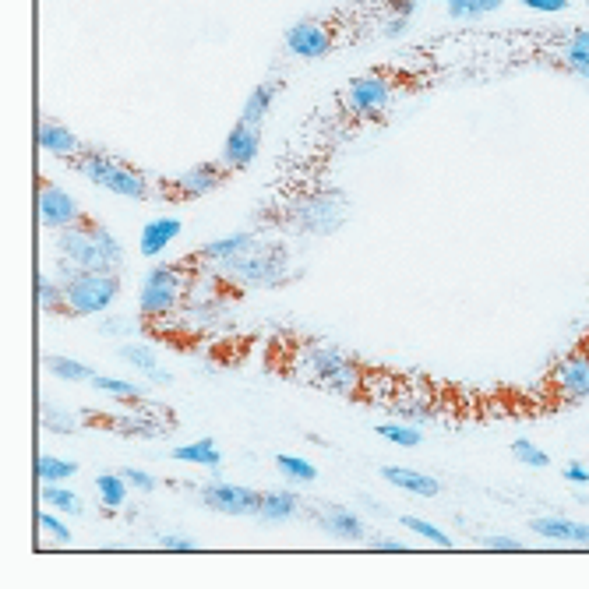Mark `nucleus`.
<instances>
[{
  "label": "nucleus",
  "mask_w": 589,
  "mask_h": 589,
  "mask_svg": "<svg viewBox=\"0 0 589 589\" xmlns=\"http://www.w3.org/2000/svg\"><path fill=\"white\" fill-rule=\"evenodd\" d=\"M57 254L60 272H117L124 265V244L89 216L68 230H57Z\"/></svg>",
  "instance_id": "obj_1"
},
{
  "label": "nucleus",
  "mask_w": 589,
  "mask_h": 589,
  "mask_svg": "<svg viewBox=\"0 0 589 589\" xmlns=\"http://www.w3.org/2000/svg\"><path fill=\"white\" fill-rule=\"evenodd\" d=\"M537 392L547 406H554V410L589 399V329L579 336V343H572V350L561 353V357L547 367Z\"/></svg>",
  "instance_id": "obj_2"
},
{
  "label": "nucleus",
  "mask_w": 589,
  "mask_h": 589,
  "mask_svg": "<svg viewBox=\"0 0 589 589\" xmlns=\"http://www.w3.org/2000/svg\"><path fill=\"white\" fill-rule=\"evenodd\" d=\"M75 170L82 173L89 184L103 187V191L117 194V198H127V202H145L152 191L149 177H145L138 166L124 163V159L110 156L103 149H85L82 156L75 159Z\"/></svg>",
  "instance_id": "obj_3"
},
{
  "label": "nucleus",
  "mask_w": 589,
  "mask_h": 589,
  "mask_svg": "<svg viewBox=\"0 0 589 589\" xmlns=\"http://www.w3.org/2000/svg\"><path fill=\"white\" fill-rule=\"evenodd\" d=\"M60 286H64V307L71 318L110 311L124 290L120 272H60Z\"/></svg>",
  "instance_id": "obj_4"
},
{
  "label": "nucleus",
  "mask_w": 589,
  "mask_h": 589,
  "mask_svg": "<svg viewBox=\"0 0 589 589\" xmlns=\"http://www.w3.org/2000/svg\"><path fill=\"white\" fill-rule=\"evenodd\" d=\"M300 378L314 381L318 388H329L336 396H357L364 367L336 346H307L304 360H300Z\"/></svg>",
  "instance_id": "obj_5"
},
{
  "label": "nucleus",
  "mask_w": 589,
  "mask_h": 589,
  "mask_svg": "<svg viewBox=\"0 0 589 589\" xmlns=\"http://www.w3.org/2000/svg\"><path fill=\"white\" fill-rule=\"evenodd\" d=\"M219 269H223L226 279L244 286H283L290 279V254H286V247L261 244L258 240L251 251L226 258Z\"/></svg>",
  "instance_id": "obj_6"
},
{
  "label": "nucleus",
  "mask_w": 589,
  "mask_h": 589,
  "mask_svg": "<svg viewBox=\"0 0 589 589\" xmlns=\"http://www.w3.org/2000/svg\"><path fill=\"white\" fill-rule=\"evenodd\" d=\"M187 286H191V276H187L184 265H156V269L145 272L142 290H138V307H142L145 318H170L184 300Z\"/></svg>",
  "instance_id": "obj_7"
},
{
  "label": "nucleus",
  "mask_w": 589,
  "mask_h": 589,
  "mask_svg": "<svg viewBox=\"0 0 589 589\" xmlns=\"http://www.w3.org/2000/svg\"><path fill=\"white\" fill-rule=\"evenodd\" d=\"M36 209H39V223L53 233L68 230V226H75L85 219L82 205L75 202V194L64 191V187L53 184V180H46V177H39V184H36Z\"/></svg>",
  "instance_id": "obj_8"
},
{
  "label": "nucleus",
  "mask_w": 589,
  "mask_h": 589,
  "mask_svg": "<svg viewBox=\"0 0 589 589\" xmlns=\"http://www.w3.org/2000/svg\"><path fill=\"white\" fill-rule=\"evenodd\" d=\"M392 78L381 75V71H367V75H357L350 85H346V110L353 113V117H381V113L388 110V103H392Z\"/></svg>",
  "instance_id": "obj_9"
},
{
  "label": "nucleus",
  "mask_w": 589,
  "mask_h": 589,
  "mask_svg": "<svg viewBox=\"0 0 589 589\" xmlns=\"http://www.w3.org/2000/svg\"><path fill=\"white\" fill-rule=\"evenodd\" d=\"M343 216H346V205L339 194H311V198H300L290 219L304 233H336Z\"/></svg>",
  "instance_id": "obj_10"
},
{
  "label": "nucleus",
  "mask_w": 589,
  "mask_h": 589,
  "mask_svg": "<svg viewBox=\"0 0 589 589\" xmlns=\"http://www.w3.org/2000/svg\"><path fill=\"white\" fill-rule=\"evenodd\" d=\"M198 498H202L205 508L223 512V515H258V505H261V491L244 487V484H226V480L205 484L202 491H198Z\"/></svg>",
  "instance_id": "obj_11"
},
{
  "label": "nucleus",
  "mask_w": 589,
  "mask_h": 589,
  "mask_svg": "<svg viewBox=\"0 0 589 589\" xmlns=\"http://www.w3.org/2000/svg\"><path fill=\"white\" fill-rule=\"evenodd\" d=\"M332 46H336V36H332L329 25L318 22V18H300L297 25H290V29H286V50H290L293 57H300V60L329 57Z\"/></svg>",
  "instance_id": "obj_12"
},
{
  "label": "nucleus",
  "mask_w": 589,
  "mask_h": 589,
  "mask_svg": "<svg viewBox=\"0 0 589 589\" xmlns=\"http://www.w3.org/2000/svg\"><path fill=\"white\" fill-rule=\"evenodd\" d=\"M226 177H230V170L223 163H194L184 173H177L166 184V191L177 194V198H205V194L219 191L226 184Z\"/></svg>",
  "instance_id": "obj_13"
},
{
  "label": "nucleus",
  "mask_w": 589,
  "mask_h": 589,
  "mask_svg": "<svg viewBox=\"0 0 589 589\" xmlns=\"http://www.w3.org/2000/svg\"><path fill=\"white\" fill-rule=\"evenodd\" d=\"M258 152H261V127L247 124V120H237L223 142L219 163H223L226 170H247V166L258 159Z\"/></svg>",
  "instance_id": "obj_14"
},
{
  "label": "nucleus",
  "mask_w": 589,
  "mask_h": 589,
  "mask_svg": "<svg viewBox=\"0 0 589 589\" xmlns=\"http://www.w3.org/2000/svg\"><path fill=\"white\" fill-rule=\"evenodd\" d=\"M36 138H39V149H43L46 156L68 159V163H75V159L82 156L85 149H89V145H85L82 138H78L75 131H71V127L57 124V120H50V117L39 120Z\"/></svg>",
  "instance_id": "obj_15"
},
{
  "label": "nucleus",
  "mask_w": 589,
  "mask_h": 589,
  "mask_svg": "<svg viewBox=\"0 0 589 589\" xmlns=\"http://www.w3.org/2000/svg\"><path fill=\"white\" fill-rule=\"evenodd\" d=\"M318 530L336 540H346V544H357V540L367 537L364 519H360L357 512H350V508H325V512L318 515Z\"/></svg>",
  "instance_id": "obj_16"
},
{
  "label": "nucleus",
  "mask_w": 589,
  "mask_h": 589,
  "mask_svg": "<svg viewBox=\"0 0 589 589\" xmlns=\"http://www.w3.org/2000/svg\"><path fill=\"white\" fill-rule=\"evenodd\" d=\"M180 230H184V223L173 216H159L152 219V223L142 226V237H138V251L145 254V258H159V254L166 251V247L173 244V240L180 237Z\"/></svg>",
  "instance_id": "obj_17"
},
{
  "label": "nucleus",
  "mask_w": 589,
  "mask_h": 589,
  "mask_svg": "<svg viewBox=\"0 0 589 589\" xmlns=\"http://www.w3.org/2000/svg\"><path fill=\"white\" fill-rule=\"evenodd\" d=\"M530 530L544 540H561V544H589L586 522H572L565 515H547V519H533Z\"/></svg>",
  "instance_id": "obj_18"
},
{
  "label": "nucleus",
  "mask_w": 589,
  "mask_h": 589,
  "mask_svg": "<svg viewBox=\"0 0 589 589\" xmlns=\"http://www.w3.org/2000/svg\"><path fill=\"white\" fill-rule=\"evenodd\" d=\"M381 477H385L388 484H396L399 491L413 494V498H438L441 494L438 480L427 477V473H420V470H410V466H385Z\"/></svg>",
  "instance_id": "obj_19"
},
{
  "label": "nucleus",
  "mask_w": 589,
  "mask_h": 589,
  "mask_svg": "<svg viewBox=\"0 0 589 589\" xmlns=\"http://www.w3.org/2000/svg\"><path fill=\"white\" fill-rule=\"evenodd\" d=\"M254 244H258V233L240 230V233H230V237H219V240H212V244H205L194 258L209 261V265H223L226 258H237V254L251 251Z\"/></svg>",
  "instance_id": "obj_20"
},
{
  "label": "nucleus",
  "mask_w": 589,
  "mask_h": 589,
  "mask_svg": "<svg viewBox=\"0 0 589 589\" xmlns=\"http://www.w3.org/2000/svg\"><path fill=\"white\" fill-rule=\"evenodd\" d=\"M279 89H283V82H279V78H265L261 85H254L251 96H247L244 106H240V120H247V124H258L261 127V120L269 117L272 103H276Z\"/></svg>",
  "instance_id": "obj_21"
},
{
  "label": "nucleus",
  "mask_w": 589,
  "mask_h": 589,
  "mask_svg": "<svg viewBox=\"0 0 589 589\" xmlns=\"http://www.w3.org/2000/svg\"><path fill=\"white\" fill-rule=\"evenodd\" d=\"M173 459H177V463L205 466V470H212V473L223 470V452H219L212 438H198V441H187V445H177L173 448Z\"/></svg>",
  "instance_id": "obj_22"
},
{
  "label": "nucleus",
  "mask_w": 589,
  "mask_h": 589,
  "mask_svg": "<svg viewBox=\"0 0 589 589\" xmlns=\"http://www.w3.org/2000/svg\"><path fill=\"white\" fill-rule=\"evenodd\" d=\"M297 512H300L297 494H290V491H265L261 494L258 515L265 522H286V519H293Z\"/></svg>",
  "instance_id": "obj_23"
},
{
  "label": "nucleus",
  "mask_w": 589,
  "mask_h": 589,
  "mask_svg": "<svg viewBox=\"0 0 589 589\" xmlns=\"http://www.w3.org/2000/svg\"><path fill=\"white\" fill-rule=\"evenodd\" d=\"M565 68L589 82V29H575L565 43Z\"/></svg>",
  "instance_id": "obj_24"
},
{
  "label": "nucleus",
  "mask_w": 589,
  "mask_h": 589,
  "mask_svg": "<svg viewBox=\"0 0 589 589\" xmlns=\"http://www.w3.org/2000/svg\"><path fill=\"white\" fill-rule=\"evenodd\" d=\"M43 367L53 374V378H60V381H92V378H96L89 364H82V360H71V357H57V353H46Z\"/></svg>",
  "instance_id": "obj_25"
},
{
  "label": "nucleus",
  "mask_w": 589,
  "mask_h": 589,
  "mask_svg": "<svg viewBox=\"0 0 589 589\" xmlns=\"http://www.w3.org/2000/svg\"><path fill=\"white\" fill-rule=\"evenodd\" d=\"M78 473V463L60 459V455H39L36 459V477L39 484H64Z\"/></svg>",
  "instance_id": "obj_26"
},
{
  "label": "nucleus",
  "mask_w": 589,
  "mask_h": 589,
  "mask_svg": "<svg viewBox=\"0 0 589 589\" xmlns=\"http://www.w3.org/2000/svg\"><path fill=\"white\" fill-rule=\"evenodd\" d=\"M374 431H378V438L392 441V445H403V448L424 445V434H420V427L410 424V420H403V424H399V420H388V424H378Z\"/></svg>",
  "instance_id": "obj_27"
},
{
  "label": "nucleus",
  "mask_w": 589,
  "mask_h": 589,
  "mask_svg": "<svg viewBox=\"0 0 589 589\" xmlns=\"http://www.w3.org/2000/svg\"><path fill=\"white\" fill-rule=\"evenodd\" d=\"M127 480L124 473H99L96 477V494L103 501V508H120L127 501Z\"/></svg>",
  "instance_id": "obj_28"
},
{
  "label": "nucleus",
  "mask_w": 589,
  "mask_h": 589,
  "mask_svg": "<svg viewBox=\"0 0 589 589\" xmlns=\"http://www.w3.org/2000/svg\"><path fill=\"white\" fill-rule=\"evenodd\" d=\"M276 470L283 473L290 484H314V480H318V466L300 459V455H276Z\"/></svg>",
  "instance_id": "obj_29"
},
{
  "label": "nucleus",
  "mask_w": 589,
  "mask_h": 589,
  "mask_svg": "<svg viewBox=\"0 0 589 589\" xmlns=\"http://www.w3.org/2000/svg\"><path fill=\"white\" fill-rule=\"evenodd\" d=\"M36 293H39V307H43L46 314H68V307H64V286H60L53 276L39 272Z\"/></svg>",
  "instance_id": "obj_30"
},
{
  "label": "nucleus",
  "mask_w": 589,
  "mask_h": 589,
  "mask_svg": "<svg viewBox=\"0 0 589 589\" xmlns=\"http://www.w3.org/2000/svg\"><path fill=\"white\" fill-rule=\"evenodd\" d=\"M39 498H43V505L57 508V512L82 515V498H78L75 491H68V487H60V484H43V491H39Z\"/></svg>",
  "instance_id": "obj_31"
},
{
  "label": "nucleus",
  "mask_w": 589,
  "mask_h": 589,
  "mask_svg": "<svg viewBox=\"0 0 589 589\" xmlns=\"http://www.w3.org/2000/svg\"><path fill=\"white\" fill-rule=\"evenodd\" d=\"M512 455H515V463L530 466V470H547V466H551V455H547L544 448L533 445L530 438H515L512 441Z\"/></svg>",
  "instance_id": "obj_32"
},
{
  "label": "nucleus",
  "mask_w": 589,
  "mask_h": 589,
  "mask_svg": "<svg viewBox=\"0 0 589 589\" xmlns=\"http://www.w3.org/2000/svg\"><path fill=\"white\" fill-rule=\"evenodd\" d=\"M92 388H96V392H103V396L131 399V403L145 396L142 385H131V381H124V378H103V374H96V378H92Z\"/></svg>",
  "instance_id": "obj_33"
},
{
  "label": "nucleus",
  "mask_w": 589,
  "mask_h": 589,
  "mask_svg": "<svg viewBox=\"0 0 589 589\" xmlns=\"http://www.w3.org/2000/svg\"><path fill=\"white\" fill-rule=\"evenodd\" d=\"M120 360L135 364L142 374H149V371H156V367H159V360H156V353H152L149 343H127V346H120Z\"/></svg>",
  "instance_id": "obj_34"
},
{
  "label": "nucleus",
  "mask_w": 589,
  "mask_h": 589,
  "mask_svg": "<svg viewBox=\"0 0 589 589\" xmlns=\"http://www.w3.org/2000/svg\"><path fill=\"white\" fill-rule=\"evenodd\" d=\"M43 427L50 434H75L78 431L75 417H71V413H64L60 406H53V403H43Z\"/></svg>",
  "instance_id": "obj_35"
},
{
  "label": "nucleus",
  "mask_w": 589,
  "mask_h": 589,
  "mask_svg": "<svg viewBox=\"0 0 589 589\" xmlns=\"http://www.w3.org/2000/svg\"><path fill=\"white\" fill-rule=\"evenodd\" d=\"M403 526H406L410 533H417V537L431 540L434 547H452V540H448L445 530H438V526H431V522L417 519V515H403Z\"/></svg>",
  "instance_id": "obj_36"
},
{
  "label": "nucleus",
  "mask_w": 589,
  "mask_h": 589,
  "mask_svg": "<svg viewBox=\"0 0 589 589\" xmlns=\"http://www.w3.org/2000/svg\"><path fill=\"white\" fill-rule=\"evenodd\" d=\"M445 11L455 22H480V18L487 15L480 0H445Z\"/></svg>",
  "instance_id": "obj_37"
},
{
  "label": "nucleus",
  "mask_w": 589,
  "mask_h": 589,
  "mask_svg": "<svg viewBox=\"0 0 589 589\" xmlns=\"http://www.w3.org/2000/svg\"><path fill=\"white\" fill-rule=\"evenodd\" d=\"M39 530L50 533V537L60 540V544H68V540H71V530H68V526H64V522H60L53 512H39Z\"/></svg>",
  "instance_id": "obj_38"
},
{
  "label": "nucleus",
  "mask_w": 589,
  "mask_h": 589,
  "mask_svg": "<svg viewBox=\"0 0 589 589\" xmlns=\"http://www.w3.org/2000/svg\"><path fill=\"white\" fill-rule=\"evenodd\" d=\"M120 473H124L127 484L138 487V491H156V477H152V473L135 470V466H127V470H120Z\"/></svg>",
  "instance_id": "obj_39"
},
{
  "label": "nucleus",
  "mask_w": 589,
  "mask_h": 589,
  "mask_svg": "<svg viewBox=\"0 0 589 589\" xmlns=\"http://www.w3.org/2000/svg\"><path fill=\"white\" fill-rule=\"evenodd\" d=\"M159 547H163V551H198V544H194L191 537H177V533L159 537Z\"/></svg>",
  "instance_id": "obj_40"
},
{
  "label": "nucleus",
  "mask_w": 589,
  "mask_h": 589,
  "mask_svg": "<svg viewBox=\"0 0 589 589\" xmlns=\"http://www.w3.org/2000/svg\"><path fill=\"white\" fill-rule=\"evenodd\" d=\"M530 11H544V15H561L568 8V0H519Z\"/></svg>",
  "instance_id": "obj_41"
},
{
  "label": "nucleus",
  "mask_w": 589,
  "mask_h": 589,
  "mask_svg": "<svg viewBox=\"0 0 589 589\" xmlns=\"http://www.w3.org/2000/svg\"><path fill=\"white\" fill-rule=\"evenodd\" d=\"M406 29H410V15H392V18L385 22V39L406 36Z\"/></svg>",
  "instance_id": "obj_42"
},
{
  "label": "nucleus",
  "mask_w": 589,
  "mask_h": 589,
  "mask_svg": "<svg viewBox=\"0 0 589 589\" xmlns=\"http://www.w3.org/2000/svg\"><path fill=\"white\" fill-rule=\"evenodd\" d=\"M565 480H572V484H589V466L568 463V466H565Z\"/></svg>",
  "instance_id": "obj_43"
},
{
  "label": "nucleus",
  "mask_w": 589,
  "mask_h": 589,
  "mask_svg": "<svg viewBox=\"0 0 589 589\" xmlns=\"http://www.w3.org/2000/svg\"><path fill=\"white\" fill-rule=\"evenodd\" d=\"M371 547H374V551H392V554L406 551L403 540H392V537H374V540H371Z\"/></svg>",
  "instance_id": "obj_44"
},
{
  "label": "nucleus",
  "mask_w": 589,
  "mask_h": 589,
  "mask_svg": "<svg viewBox=\"0 0 589 589\" xmlns=\"http://www.w3.org/2000/svg\"><path fill=\"white\" fill-rule=\"evenodd\" d=\"M487 544V551H519V540H512V537H491V540H484Z\"/></svg>",
  "instance_id": "obj_45"
},
{
  "label": "nucleus",
  "mask_w": 589,
  "mask_h": 589,
  "mask_svg": "<svg viewBox=\"0 0 589 589\" xmlns=\"http://www.w3.org/2000/svg\"><path fill=\"white\" fill-rule=\"evenodd\" d=\"M385 4L392 15H413V8H417V0H385Z\"/></svg>",
  "instance_id": "obj_46"
},
{
  "label": "nucleus",
  "mask_w": 589,
  "mask_h": 589,
  "mask_svg": "<svg viewBox=\"0 0 589 589\" xmlns=\"http://www.w3.org/2000/svg\"><path fill=\"white\" fill-rule=\"evenodd\" d=\"M586 4H589V0H586Z\"/></svg>",
  "instance_id": "obj_47"
}]
</instances>
